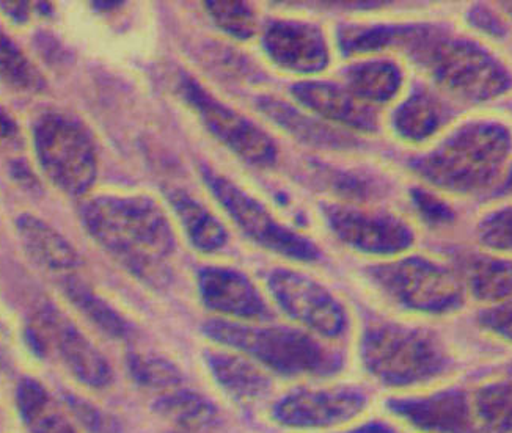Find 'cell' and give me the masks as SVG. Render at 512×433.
<instances>
[{
	"label": "cell",
	"mask_w": 512,
	"mask_h": 433,
	"mask_svg": "<svg viewBox=\"0 0 512 433\" xmlns=\"http://www.w3.org/2000/svg\"><path fill=\"white\" fill-rule=\"evenodd\" d=\"M267 284L278 306L316 335L338 339L348 332L343 305L315 280L294 270L277 269L269 275Z\"/></svg>",
	"instance_id": "cell-11"
},
{
	"label": "cell",
	"mask_w": 512,
	"mask_h": 433,
	"mask_svg": "<svg viewBox=\"0 0 512 433\" xmlns=\"http://www.w3.org/2000/svg\"><path fill=\"white\" fill-rule=\"evenodd\" d=\"M472 405L478 433H512V375L480 386Z\"/></svg>",
	"instance_id": "cell-27"
},
{
	"label": "cell",
	"mask_w": 512,
	"mask_h": 433,
	"mask_svg": "<svg viewBox=\"0 0 512 433\" xmlns=\"http://www.w3.org/2000/svg\"><path fill=\"white\" fill-rule=\"evenodd\" d=\"M176 433H181V432H176Z\"/></svg>",
	"instance_id": "cell-43"
},
{
	"label": "cell",
	"mask_w": 512,
	"mask_h": 433,
	"mask_svg": "<svg viewBox=\"0 0 512 433\" xmlns=\"http://www.w3.org/2000/svg\"><path fill=\"white\" fill-rule=\"evenodd\" d=\"M16 404L22 423L30 433H77L59 402L37 380H21Z\"/></svg>",
	"instance_id": "cell-22"
},
{
	"label": "cell",
	"mask_w": 512,
	"mask_h": 433,
	"mask_svg": "<svg viewBox=\"0 0 512 433\" xmlns=\"http://www.w3.org/2000/svg\"><path fill=\"white\" fill-rule=\"evenodd\" d=\"M13 176H15L21 184H24L27 189H37V179H35L33 173L27 168V165H13Z\"/></svg>",
	"instance_id": "cell-39"
},
{
	"label": "cell",
	"mask_w": 512,
	"mask_h": 433,
	"mask_svg": "<svg viewBox=\"0 0 512 433\" xmlns=\"http://www.w3.org/2000/svg\"><path fill=\"white\" fill-rule=\"evenodd\" d=\"M202 178L230 219L253 242L293 261L315 262L321 258L313 242L278 222L260 201L235 182L209 167H202Z\"/></svg>",
	"instance_id": "cell-8"
},
{
	"label": "cell",
	"mask_w": 512,
	"mask_h": 433,
	"mask_svg": "<svg viewBox=\"0 0 512 433\" xmlns=\"http://www.w3.org/2000/svg\"><path fill=\"white\" fill-rule=\"evenodd\" d=\"M404 54L462 101H491L511 88L505 66L486 49L469 40L447 37L434 27L418 26Z\"/></svg>",
	"instance_id": "cell-4"
},
{
	"label": "cell",
	"mask_w": 512,
	"mask_h": 433,
	"mask_svg": "<svg viewBox=\"0 0 512 433\" xmlns=\"http://www.w3.org/2000/svg\"><path fill=\"white\" fill-rule=\"evenodd\" d=\"M169 198L195 248L200 252L214 253L227 245L228 234L224 225L200 201L181 190L170 192Z\"/></svg>",
	"instance_id": "cell-25"
},
{
	"label": "cell",
	"mask_w": 512,
	"mask_h": 433,
	"mask_svg": "<svg viewBox=\"0 0 512 433\" xmlns=\"http://www.w3.org/2000/svg\"><path fill=\"white\" fill-rule=\"evenodd\" d=\"M2 346H4V339H2V333H0V350H2ZM0 358H2V352H0Z\"/></svg>",
	"instance_id": "cell-40"
},
{
	"label": "cell",
	"mask_w": 512,
	"mask_h": 433,
	"mask_svg": "<svg viewBox=\"0 0 512 433\" xmlns=\"http://www.w3.org/2000/svg\"><path fill=\"white\" fill-rule=\"evenodd\" d=\"M447 117V110L436 96L417 90L396 110L393 126L404 140L420 143L436 134Z\"/></svg>",
	"instance_id": "cell-24"
},
{
	"label": "cell",
	"mask_w": 512,
	"mask_h": 433,
	"mask_svg": "<svg viewBox=\"0 0 512 433\" xmlns=\"http://www.w3.org/2000/svg\"><path fill=\"white\" fill-rule=\"evenodd\" d=\"M0 8L13 22L24 24L30 18L29 2H0Z\"/></svg>",
	"instance_id": "cell-36"
},
{
	"label": "cell",
	"mask_w": 512,
	"mask_h": 433,
	"mask_svg": "<svg viewBox=\"0 0 512 433\" xmlns=\"http://www.w3.org/2000/svg\"><path fill=\"white\" fill-rule=\"evenodd\" d=\"M368 277L388 299L418 313H451L464 300L461 281L450 270L418 256L371 267Z\"/></svg>",
	"instance_id": "cell-7"
},
{
	"label": "cell",
	"mask_w": 512,
	"mask_h": 433,
	"mask_svg": "<svg viewBox=\"0 0 512 433\" xmlns=\"http://www.w3.org/2000/svg\"><path fill=\"white\" fill-rule=\"evenodd\" d=\"M178 90L205 128L241 161L258 168H269L277 162L274 140L249 118L225 106L186 74L180 76Z\"/></svg>",
	"instance_id": "cell-10"
},
{
	"label": "cell",
	"mask_w": 512,
	"mask_h": 433,
	"mask_svg": "<svg viewBox=\"0 0 512 433\" xmlns=\"http://www.w3.org/2000/svg\"><path fill=\"white\" fill-rule=\"evenodd\" d=\"M198 291L206 308L236 321H264L271 311L252 281L227 267H206L198 273Z\"/></svg>",
	"instance_id": "cell-16"
},
{
	"label": "cell",
	"mask_w": 512,
	"mask_h": 433,
	"mask_svg": "<svg viewBox=\"0 0 512 433\" xmlns=\"http://www.w3.org/2000/svg\"><path fill=\"white\" fill-rule=\"evenodd\" d=\"M503 7L508 8L509 13L512 15V2L511 4H503Z\"/></svg>",
	"instance_id": "cell-41"
},
{
	"label": "cell",
	"mask_w": 512,
	"mask_h": 433,
	"mask_svg": "<svg viewBox=\"0 0 512 433\" xmlns=\"http://www.w3.org/2000/svg\"><path fill=\"white\" fill-rule=\"evenodd\" d=\"M481 325L489 332L512 343V302L502 303L480 316Z\"/></svg>",
	"instance_id": "cell-35"
},
{
	"label": "cell",
	"mask_w": 512,
	"mask_h": 433,
	"mask_svg": "<svg viewBox=\"0 0 512 433\" xmlns=\"http://www.w3.org/2000/svg\"><path fill=\"white\" fill-rule=\"evenodd\" d=\"M467 281L476 299L483 302H505L512 297V262L473 258L467 267Z\"/></svg>",
	"instance_id": "cell-28"
},
{
	"label": "cell",
	"mask_w": 512,
	"mask_h": 433,
	"mask_svg": "<svg viewBox=\"0 0 512 433\" xmlns=\"http://www.w3.org/2000/svg\"><path fill=\"white\" fill-rule=\"evenodd\" d=\"M131 379L143 390L169 393L184 385V374L173 361L153 353H129Z\"/></svg>",
	"instance_id": "cell-30"
},
{
	"label": "cell",
	"mask_w": 512,
	"mask_h": 433,
	"mask_svg": "<svg viewBox=\"0 0 512 433\" xmlns=\"http://www.w3.org/2000/svg\"><path fill=\"white\" fill-rule=\"evenodd\" d=\"M346 433H396V430L395 427L384 423V421H370V423L362 424Z\"/></svg>",
	"instance_id": "cell-38"
},
{
	"label": "cell",
	"mask_w": 512,
	"mask_h": 433,
	"mask_svg": "<svg viewBox=\"0 0 512 433\" xmlns=\"http://www.w3.org/2000/svg\"><path fill=\"white\" fill-rule=\"evenodd\" d=\"M344 79L352 95L371 107L393 101L403 85V73L388 60H366L352 65Z\"/></svg>",
	"instance_id": "cell-23"
},
{
	"label": "cell",
	"mask_w": 512,
	"mask_h": 433,
	"mask_svg": "<svg viewBox=\"0 0 512 433\" xmlns=\"http://www.w3.org/2000/svg\"><path fill=\"white\" fill-rule=\"evenodd\" d=\"M263 48L275 65L291 73H321L330 62L326 35L311 22H272L264 32Z\"/></svg>",
	"instance_id": "cell-15"
},
{
	"label": "cell",
	"mask_w": 512,
	"mask_h": 433,
	"mask_svg": "<svg viewBox=\"0 0 512 433\" xmlns=\"http://www.w3.org/2000/svg\"><path fill=\"white\" fill-rule=\"evenodd\" d=\"M388 412L425 433H478L472 399L461 388L428 396L392 397Z\"/></svg>",
	"instance_id": "cell-14"
},
{
	"label": "cell",
	"mask_w": 512,
	"mask_h": 433,
	"mask_svg": "<svg viewBox=\"0 0 512 433\" xmlns=\"http://www.w3.org/2000/svg\"><path fill=\"white\" fill-rule=\"evenodd\" d=\"M511 375H512V372H511Z\"/></svg>",
	"instance_id": "cell-44"
},
{
	"label": "cell",
	"mask_w": 512,
	"mask_h": 433,
	"mask_svg": "<svg viewBox=\"0 0 512 433\" xmlns=\"http://www.w3.org/2000/svg\"><path fill=\"white\" fill-rule=\"evenodd\" d=\"M154 412L184 433H209L220 424V413L208 397L191 390L176 388L154 401Z\"/></svg>",
	"instance_id": "cell-21"
},
{
	"label": "cell",
	"mask_w": 512,
	"mask_h": 433,
	"mask_svg": "<svg viewBox=\"0 0 512 433\" xmlns=\"http://www.w3.org/2000/svg\"><path fill=\"white\" fill-rule=\"evenodd\" d=\"M208 15L219 29L239 41H247L255 35V11L246 2H206Z\"/></svg>",
	"instance_id": "cell-31"
},
{
	"label": "cell",
	"mask_w": 512,
	"mask_h": 433,
	"mask_svg": "<svg viewBox=\"0 0 512 433\" xmlns=\"http://www.w3.org/2000/svg\"><path fill=\"white\" fill-rule=\"evenodd\" d=\"M205 364L220 390L231 399L250 404L266 399L272 391V380L260 364L238 352L206 350Z\"/></svg>",
	"instance_id": "cell-18"
},
{
	"label": "cell",
	"mask_w": 512,
	"mask_h": 433,
	"mask_svg": "<svg viewBox=\"0 0 512 433\" xmlns=\"http://www.w3.org/2000/svg\"><path fill=\"white\" fill-rule=\"evenodd\" d=\"M412 198H414L418 211L423 215V219L428 220L432 225H443V223H450L453 220L451 208H448L447 204L431 193L414 190Z\"/></svg>",
	"instance_id": "cell-34"
},
{
	"label": "cell",
	"mask_w": 512,
	"mask_h": 433,
	"mask_svg": "<svg viewBox=\"0 0 512 433\" xmlns=\"http://www.w3.org/2000/svg\"><path fill=\"white\" fill-rule=\"evenodd\" d=\"M366 405L368 396L354 386L297 388L275 402L272 418L288 429H333L359 418Z\"/></svg>",
	"instance_id": "cell-12"
},
{
	"label": "cell",
	"mask_w": 512,
	"mask_h": 433,
	"mask_svg": "<svg viewBox=\"0 0 512 433\" xmlns=\"http://www.w3.org/2000/svg\"><path fill=\"white\" fill-rule=\"evenodd\" d=\"M27 341L40 357L54 350L74 379L92 390H106L114 383V369L107 358L55 306L44 305L38 311L27 328Z\"/></svg>",
	"instance_id": "cell-9"
},
{
	"label": "cell",
	"mask_w": 512,
	"mask_h": 433,
	"mask_svg": "<svg viewBox=\"0 0 512 433\" xmlns=\"http://www.w3.org/2000/svg\"><path fill=\"white\" fill-rule=\"evenodd\" d=\"M63 399L71 415L77 419V423L82 424L88 432L123 433V427L118 423V419L104 412L103 408L96 407L95 404L85 401L77 394L65 393Z\"/></svg>",
	"instance_id": "cell-32"
},
{
	"label": "cell",
	"mask_w": 512,
	"mask_h": 433,
	"mask_svg": "<svg viewBox=\"0 0 512 433\" xmlns=\"http://www.w3.org/2000/svg\"><path fill=\"white\" fill-rule=\"evenodd\" d=\"M360 360L371 379L398 390L434 382L451 368L450 355L437 336L393 322L366 328Z\"/></svg>",
	"instance_id": "cell-5"
},
{
	"label": "cell",
	"mask_w": 512,
	"mask_h": 433,
	"mask_svg": "<svg viewBox=\"0 0 512 433\" xmlns=\"http://www.w3.org/2000/svg\"><path fill=\"white\" fill-rule=\"evenodd\" d=\"M65 294L70 302L92 322L99 332L115 341H128L134 336V327L114 310L106 300L101 299L84 281L70 277L63 281Z\"/></svg>",
	"instance_id": "cell-26"
},
{
	"label": "cell",
	"mask_w": 512,
	"mask_h": 433,
	"mask_svg": "<svg viewBox=\"0 0 512 433\" xmlns=\"http://www.w3.org/2000/svg\"><path fill=\"white\" fill-rule=\"evenodd\" d=\"M511 154V135L502 124H467L412 168L432 186L453 193L484 192L502 176Z\"/></svg>",
	"instance_id": "cell-3"
},
{
	"label": "cell",
	"mask_w": 512,
	"mask_h": 433,
	"mask_svg": "<svg viewBox=\"0 0 512 433\" xmlns=\"http://www.w3.org/2000/svg\"><path fill=\"white\" fill-rule=\"evenodd\" d=\"M481 244L500 252H512V208L487 215L478 226Z\"/></svg>",
	"instance_id": "cell-33"
},
{
	"label": "cell",
	"mask_w": 512,
	"mask_h": 433,
	"mask_svg": "<svg viewBox=\"0 0 512 433\" xmlns=\"http://www.w3.org/2000/svg\"><path fill=\"white\" fill-rule=\"evenodd\" d=\"M291 95L300 106L324 120L341 124L354 131L374 132L379 126L376 109L359 101L351 91L330 82L308 81L291 87Z\"/></svg>",
	"instance_id": "cell-17"
},
{
	"label": "cell",
	"mask_w": 512,
	"mask_h": 433,
	"mask_svg": "<svg viewBox=\"0 0 512 433\" xmlns=\"http://www.w3.org/2000/svg\"><path fill=\"white\" fill-rule=\"evenodd\" d=\"M0 81L19 93H41L46 81L15 40L0 27Z\"/></svg>",
	"instance_id": "cell-29"
},
{
	"label": "cell",
	"mask_w": 512,
	"mask_h": 433,
	"mask_svg": "<svg viewBox=\"0 0 512 433\" xmlns=\"http://www.w3.org/2000/svg\"><path fill=\"white\" fill-rule=\"evenodd\" d=\"M16 231L22 248L38 266L54 273L73 272L81 266V256L54 226L32 214L19 215Z\"/></svg>",
	"instance_id": "cell-19"
},
{
	"label": "cell",
	"mask_w": 512,
	"mask_h": 433,
	"mask_svg": "<svg viewBox=\"0 0 512 433\" xmlns=\"http://www.w3.org/2000/svg\"><path fill=\"white\" fill-rule=\"evenodd\" d=\"M256 107L261 110L264 117L277 124L278 128H282L289 135H293L294 139L307 145L322 150H351L352 146L357 145L351 135L330 128L307 113L289 106L288 102L266 96L256 101Z\"/></svg>",
	"instance_id": "cell-20"
},
{
	"label": "cell",
	"mask_w": 512,
	"mask_h": 433,
	"mask_svg": "<svg viewBox=\"0 0 512 433\" xmlns=\"http://www.w3.org/2000/svg\"><path fill=\"white\" fill-rule=\"evenodd\" d=\"M508 190H509V192H512V175H511V178H509V181H508Z\"/></svg>",
	"instance_id": "cell-42"
},
{
	"label": "cell",
	"mask_w": 512,
	"mask_h": 433,
	"mask_svg": "<svg viewBox=\"0 0 512 433\" xmlns=\"http://www.w3.org/2000/svg\"><path fill=\"white\" fill-rule=\"evenodd\" d=\"M18 134L19 128L15 118L11 117L4 107H0V143L10 142L16 139Z\"/></svg>",
	"instance_id": "cell-37"
},
{
	"label": "cell",
	"mask_w": 512,
	"mask_h": 433,
	"mask_svg": "<svg viewBox=\"0 0 512 433\" xmlns=\"http://www.w3.org/2000/svg\"><path fill=\"white\" fill-rule=\"evenodd\" d=\"M322 217L341 244L366 255H398L414 244V231L410 226L388 212L324 204Z\"/></svg>",
	"instance_id": "cell-13"
},
{
	"label": "cell",
	"mask_w": 512,
	"mask_h": 433,
	"mask_svg": "<svg viewBox=\"0 0 512 433\" xmlns=\"http://www.w3.org/2000/svg\"><path fill=\"white\" fill-rule=\"evenodd\" d=\"M93 241L151 288L169 284L176 236L161 204L147 195H99L82 206Z\"/></svg>",
	"instance_id": "cell-1"
},
{
	"label": "cell",
	"mask_w": 512,
	"mask_h": 433,
	"mask_svg": "<svg viewBox=\"0 0 512 433\" xmlns=\"http://www.w3.org/2000/svg\"><path fill=\"white\" fill-rule=\"evenodd\" d=\"M33 148L40 167L57 189L82 197L98 176V153L82 123L62 112H48L33 126Z\"/></svg>",
	"instance_id": "cell-6"
},
{
	"label": "cell",
	"mask_w": 512,
	"mask_h": 433,
	"mask_svg": "<svg viewBox=\"0 0 512 433\" xmlns=\"http://www.w3.org/2000/svg\"><path fill=\"white\" fill-rule=\"evenodd\" d=\"M203 333L288 379H329L344 366L340 352L294 328L213 319L205 322Z\"/></svg>",
	"instance_id": "cell-2"
}]
</instances>
